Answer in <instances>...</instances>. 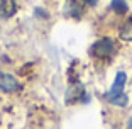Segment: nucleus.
<instances>
[{"instance_id":"nucleus-1","label":"nucleus","mask_w":132,"mask_h":129,"mask_svg":"<svg viewBox=\"0 0 132 129\" xmlns=\"http://www.w3.org/2000/svg\"><path fill=\"white\" fill-rule=\"evenodd\" d=\"M113 49H115L113 41L110 39V37H102V39H98L97 43L92 46V55L103 58V56H110L113 53Z\"/></svg>"},{"instance_id":"nucleus-2","label":"nucleus","mask_w":132,"mask_h":129,"mask_svg":"<svg viewBox=\"0 0 132 129\" xmlns=\"http://www.w3.org/2000/svg\"><path fill=\"white\" fill-rule=\"evenodd\" d=\"M125 80H127V77H125L124 71H120V73H117L115 77V82H113L112 88L105 94V98L107 100H112V98L119 97L120 94H124V87H125Z\"/></svg>"},{"instance_id":"nucleus-3","label":"nucleus","mask_w":132,"mask_h":129,"mask_svg":"<svg viewBox=\"0 0 132 129\" xmlns=\"http://www.w3.org/2000/svg\"><path fill=\"white\" fill-rule=\"evenodd\" d=\"M0 88L7 94H12V92L19 90V82L10 73H0Z\"/></svg>"},{"instance_id":"nucleus-4","label":"nucleus","mask_w":132,"mask_h":129,"mask_svg":"<svg viewBox=\"0 0 132 129\" xmlns=\"http://www.w3.org/2000/svg\"><path fill=\"white\" fill-rule=\"evenodd\" d=\"M17 10V5H15V0H0V17H12Z\"/></svg>"},{"instance_id":"nucleus-5","label":"nucleus","mask_w":132,"mask_h":129,"mask_svg":"<svg viewBox=\"0 0 132 129\" xmlns=\"http://www.w3.org/2000/svg\"><path fill=\"white\" fill-rule=\"evenodd\" d=\"M120 37L125 41H132V17L124 24V27L120 29Z\"/></svg>"},{"instance_id":"nucleus-6","label":"nucleus","mask_w":132,"mask_h":129,"mask_svg":"<svg viewBox=\"0 0 132 129\" xmlns=\"http://www.w3.org/2000/svg\"><path fill=\"white\" fill-rule=\"evenodd\" d=\"M112 9L117 14H125L127 12V2L125 0H112Z\"/></svg>"},{"instance_id":"nucleus-7","label":"nucleus","mask_w":132,"mask_h":129,"mask_svg":"<svg viewBox=\"0 0 132 129\" xmlns=\"http://www.w3.org/2000/svg\"><path fill=\"white\" fill-rule=\"evenodd\" d=\"M110 104H113V105H119V107H125L129 104V97L125 94H120L119 97H115V98H112V100H109Z\"/></svg>"},{"instance_id":"nucleus-8","label":"nucleus","mask_w":132,"mask_h":129,"mask_svg":"<svg viewBox=\"0 0 132 129\" xmlns=\"http://www.w3.org/2000/svg\"><path fill=\"white\" fill-rule=\"evenodd\" d=\"M83 2L88 4V5H95V4H97V0H83Z\"/></svg>"},{"instance_id":"nucleus-9","label":"nucleus","mask_w":132,"mask_h":129,"mask_svg":"<svg viewBox=\"0 0 132 129\" xmlns=\"http://www.w3.org/2000/svg\"><path fill=\"white\" fill-rule=\"evenodd\" d=\"M127 126H129V129H132V117L129 119V122H127Z\"/></svg>"}]
</instances>
